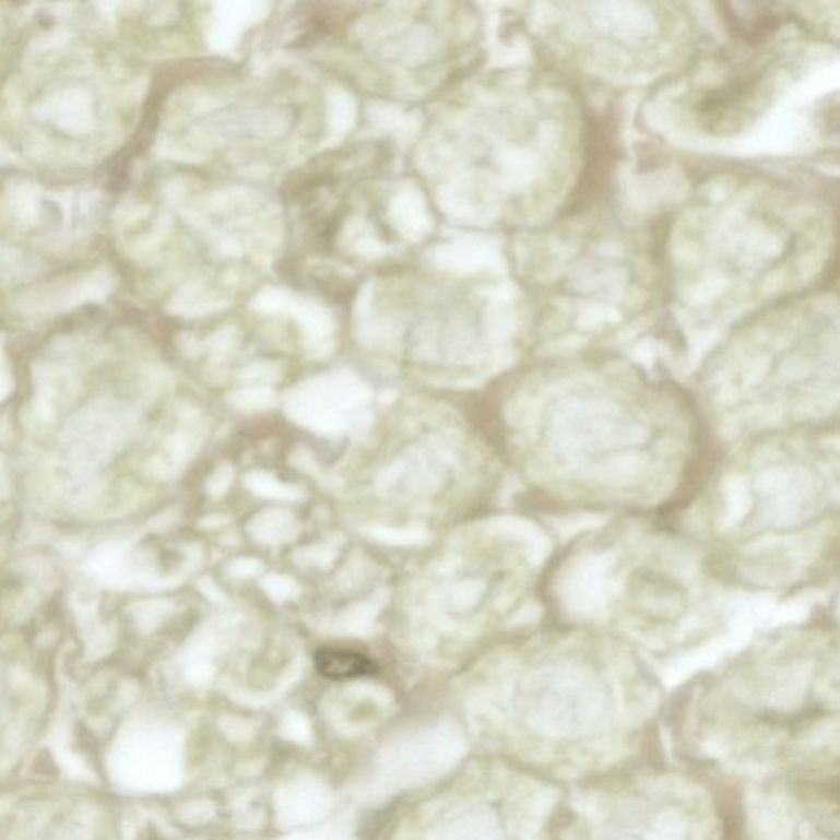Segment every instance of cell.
<instances>
[{"label": "cell", "mask_w": 840, "mask_h": 840, "mask_svg": "<svg viewBox=\"0 0 840 840\" xmlns=\"http://www.w3.org/2000/svg\"><path fill=\"white\" fill-rule=\"evenodd\" d=\"M316 666L320 675L330 679L359 678L376 672V665L368 656L343 649L319 650L316 655Z\"/></svg>", "instance_id": "1"}]
</instances>
